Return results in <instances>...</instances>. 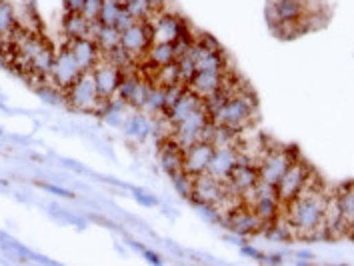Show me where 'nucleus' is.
<instances>
[{"label": "nucleus", "mask_w": 354, "mask_h": 266, "mask_svg": "<svg viewBox=\"0 0 354 266\" xmlns=\"http://www.w3.org/2000/svg\"><path fill=\"white\" fill-rule=\"evenodd\" d=\"M326 205H329V194L322 190V186L313 185V178H309V183L300 190V194L294 196L287 205L284 218L291 223L292 230L296 234L309 236L320 230L326 234V226H324Z\"/></svg>", "instance_id": "obj_1"}, {"label": "nucleus", "mask_w": 354, "mask_h": 266, "mask_svg": "<svg viewBox=\"0 0 354 266\" xmlns=\"http://www.w3.org/2000/svg\"><path fill=\"white\" fill-rule=\"evenodd\" d=\"M256 112V99L249 90H236L227 103L220 106V110L212 116L216 124H222L234 132H240L247 128Z\"/></svg>", "instance_id": "obj_2"}, {"label": "nucleus", "mask_w": 354, "mask_h": 266, "mask_svg": "<svg viewBox=\"0 0 354 266\" xmlns=\"http://www.w3.org/2000/svg\"><path fill=\"white\" fill-rule=\"evenodd\" d=\"M267 17L272 28L278 32L287 30L284 34L292 37L294 28L300 26V30H306V17H309V6L306 0H269Z\"/></svg>", "instance_id": "obj_3"}, {"label": "nucleus", "mask_w": 354, "mask_h": 266, "mask_svg": "<svg viewBox=\"0 0 354 266\" xmlns=\"http://www.w3.org/2000/svg\"><path fill=\"white\" fill-rule=\"evenodd\" d=\"M66 103L70 104L72 108L81 110V112H101L105 108L106 101L98 94L96 82L92 72H83L74 84L64 92Z\"/></svg>", "instance_id": "obj_4"}, {"label": "nucleus", "mask_w": 354, "mask_h": 266, "mask_svg": "<svg viewBox=\"0 0 354 266\" xmlns=\"http://www.w3.org/2000/svg\"><path fill=\"white\" fill-rule=\"evenodd\" d=\"M210 123V114L205 110V106H200L198 110H194L190 116H187L183 123L172 126V134L168 136L172 143H176L183 150L192 146V144L200 143L205 128Z\"/></svg>", "instance_id": "obj_5"}, {"label": "nucleus", "mask_w": 354, "mask_h": 266, "mask_svg": "<svg viewBox=\"0 0 354 266\" xmlns=\"http://www.w3.org/2000/svg\"><path fill=\"white\" fill-rule=\"evenodd\" d=\"M81 74H83V68L79 66L76 59L72 57L68 44H64L63 48L59 50V54L54 57V66H52V74H50V86L64 94Z\"/></svg>", "instance_id": "obj_6"}, {"label": "nucleus", "mask_w": 354, "mask_h": 266, "mask_svg": "<svg viewBox=\"0 0 354 266\" xmlns=\"http://www.w3.org/2000/svg\"><path fill=\"white\" fill-rule=\"evenodd\" d=\"M292 161L294 158H292L291 150H287V148H278V150L267 148L262 161L258 163V178L267 185L276 186L284 176V172L289 170Z\"/></svg>", "instance_id": "obj_7"}, {"label": "nucleus", "mask_w": 354, "mask_h": 266, "mask_svg": "<svg viewBox=\"0 0 354 266\" xmlns=\"http://www.w3.org/2000/svg\"><path fill=\"white\" fill-rule=\"evenodd\" d=\"M311 168L302 161H292L289 170L284 172V176L280 178V183L276 185V194L280 198L282 205H289L294 196L300 194V190L306 186L309 178H311Z\"/></svg>", "instance_id": "obj_8"}, {"label": "nucleus", "mask_w": 354, "mask_h": 266, "mask_svg": "<svg viewBox=\"0 0 354 266\" xmlns=\"http://www.w3.org/2000/svg\"><path fill=\"white\" fill-rule=\"evenodd\" d=\"M280 198L276 194V186L267 185L258 178L256 188H254V198L249 206L258 214V218L264 223V226L271 225L272 221L278 218V210H280Z\"/></svg>", "instance_id": "obj_9"}, {"label": "nucleus", "mask_w": 354, "mask_h": 266, "mask_svg": "<svg viewBox=\"0 0 354 266\" xmlns=\"http://www.w3.org/2000/svg\"><path fill=\"white\" fill-rule=\"evenodd\" d=\"M227 194V186L225 183L216 181L214 176H210L209 172L194 176L192 181V203H196L198 206H218L222 203Z\"/></svg>", "instance_id": "obj_10"}, {"label": "nucleus", "mask_w": 354, "mask_h": 266, "mask_svg": "<svg viewBox=\"0 0 354 266\" xmlns=\"http://www.w3.org/2000/svg\"><path fill=\"white\" fill-rule=\"evenodd\" d=\"M225 218H227L225 221L227 228L238 236H252V234H258L264 230V223L258 218V214L252 210V206L244 205V203L234 206Z\"/></svg>", "instance_id": "obj_11"}, {"label": "nucleus", "mask_w": 354, "mask_h": 266, "mask_svg": "<svg viewBox=\"0 0 354 266\" xmlns=\"http://www.w3.org/2000/svg\"><path fill=\"white\" fill-rule=\"evenodd\" d=\"M148 28H150V42H176L178 37L187 32L185 22L168 12H156V17L148 22Z\"/></svg>", "instance_id": "obj_12"}, {"label": "nucleus", "mask_w": 354, "mask_h": 266, "mask_svg": "<svg viewBox=\"0 0 354 266\" xmlns=\"http://www.w3.org/2000/svg\"><path fill=\"white\" fill-rule=\"evenodd\" d=\"M94 82H96V88H98V94L108 101V99H114L116 92H118V86L123 81V70L118 66H114L112 62H108L103 57L101 61L96 62V66L90 70Z\"/></svg>", "instance_id": "obj_13"}, {"label": "nucleus", "mask_w": 354, "mask_h": 266, "mask_svg": "<svg viewBox=\"0 0 354 266\" xmlns=\"http://www.w3.org/2000/svg\"><path fill=\"white\" fill-rule=\"evenodd\" d=\"M212 154H214V146L210 143H205V141L188 146V148H185V154H183V170L190 176L205 174L207 168H209Z\"/></svg>", "instance_id": "obj_14"}, {"label": "nucleus", "mask_w": 354, "mask_h": 266, "mask_svg": "<svg viewBox=\"0 0 354 266\" xmlns=\"http://www.w3.org/2000/svg\"><path fill=\"white\" fill-rule=\"evenodd\" d=\"M238 163V146H222V148H214V154L210 158L209 172L210 176H214L220 183H227L234 170V166Z\"/></svg>", "instance_id": "obj_15"}, {"label": "nucleus", "mask_w": 354, "mask_h": 266, "mask_svg": "<svg viewBox=\"0 0 354 266\" xmlns=\"http://www.w3.org/2000/svg\"><path fill=\"white\" fill-rule=\"evenodd\" d=\"M229 79L227 70H196V74L188 81L187 88L192 90L196 96L207 99L214 94Z\"/></svg>", "instance_id": "obj_16"}, {"label": "nucleus", "mask_w": 354, "mask_h": 266, "mask_svg": "<svg viewBox=\"0 0 354 266\" xmlns=\"http://www.w3.org/2000/svg\"><path fill=\"white\" fill-rule=\"evenodd\" d=\"M121 44L125 46L126 50H128L134 59H143L146 48L152 44V42H150V28H148V24H145L143 21H138L134 22L132 26H128L126 30H123Z\"/></svg>", "instance_id": "obj_17"}, {"label": "nucleus", "mask_w": 354, "mask_h": 266, "mask_svg": "<svg viewBox=\"0 0 354 266\" xmlns=\"http://www.w3.org/2000/svg\"><path fill=\"white\" fill-rule=\"evenodd\" d=\"M72 57L76 59L79 66L83 68V72H88L96 66V62L103 59V52L101 48L96 46V42L92 39H72V41L66 42Z\"/></svg>", "instance_id": "obj_18"}, {"label": "nucleus", "mask_w": 354, "mask_h": 266, "mask_svg": "<svg viewBox=\"0 0 354 266\" xmlns=\"http://www.w3.org/2000/svg\"><path fill=\"white\" fill-rule=\"evenodd\" d=\"M202 106V99L200 96H196L192 90H185L183 94H180V99L176 101V103L172 104L170 108H168L167 112H165V116H167V121L172 126L178 123H183L187 116H190L194 110H198Z\"/></svg>", "instance_id": "obj_19"}, {"label": "nucleus", "mask_w": 354, "mask_h": 266, "mask_svg": "<svg viewBox=\"0 0 354 266\" xmlns=\"http://www.w3.org/2000/svg\"><path fill=\"white\" fill-rule=\"evenodd\" d=\"M90 39L96 42V46L101 48V52H108L112 48H116L121 44L123 32L116 26H108L101 21L92 22V30H90Z\"/></svg>", "instance_id": "obj_20"}, {"label": "nucleus", "mask_w": 354, "mask_h": 266, "mask_svg": "<svg viewBox=\"0 0 354 266\" xmlns=\"http://www.w3.org/2000/svg\"><path fill=\"white\" fill-rule=\"evenodd\" d=\"M143 59L150 68H160L167 66L170 62H176V52H174V44L172 42H152Z\"/></svg>", "instance_id": "obj_21"}, {"label": "nucleus", "mask_w": 354, "mask_h": 266, "mask_svg": "<svg viewBox=\"0 0 354 266\" xmlns=\"http://www.w3.org/2000/svg\"><path fill=\"white\" fill-rule=\"evenodd\" d=\"M183 154L185 150L176 143H172L170 139H165L163 148H160V164L167 170V174H176L183 170Z\"/></svg>", "instance_id": "obj_22"}, {"label": "nucleus", "mask_w": 354, "mask_h": 266, "mask_svg": "<svg viewBox=\"0 0 354 266\" xmlns=\"http://www.w3.org/2000/svg\"><path fill=\"white\" fill-rule=\"evenodd\" d=\"M64 34L68 37V41L72 39H90V30H92V22L84 19L83 14H66L63 22Z\"/></svg>", "instance_id": "obj_23"}, {"label": "nucleus", "mask_w": 354, "mask_h": 266, "mask_svg": "<svg viewBox=\"0 0 354 266\" xmlns=\"http://www.w3.org/2000/svg\"><path fill=\"white\" fill-rule=\"evenodd\" d=\"M338 206H340V216L344 225L348 226V234L354 230V185L342 188L338 194Z\"/></svg>", "instance_id": "obj_24"}, {"label": "nucleus", "mask_w": 354, "mask_h": 266, "mask_svg": "<svg viewBox=\"0 0 354 266\" xmlns=\"http://www.w3.org/2000/svg\"><path fill=\"white\" fill-rule=\"evenodd\" d=\"M126 132L130 136H136V139H146L150 132H152V123H148V119L143 114H134L126 121Z\"/></svg>", "instance_id": "obj_25"}, {"label": "nucleus", "mask_w": 354, "mask_h": 266, "mask_svg": "<svg viewBox=\"0 0 354 266\" xmlns=\"http://www.w3.org/2000/svg\"><path fill=\"white\" fill-rule=\"evenodd\" d=\"M123 10H125V6L118 0H103V10H101L98 21L103 24H108V26H116Z\"/></svg>", "instance_id": "obj_26"}, {"label": "nucleus", "mask_w": 354, "mask_h": 266, "mask_svg": "<svg viewBox=\"0 0 354 266\" xmlns=\"http://www.w3.org/2000/svg\"><path fill=\"white\" fill-rule=\"evenodd\" d=\"M176 64H178V72H180V81L188 84V81L196 74V64L194 61L188 57V54H183L180 59H176Z\"/></svg>", "instance_id": "obj_27"}, {"label": "nucleus", "mask_w": 354, "mask_h": 266, "mask_svg": "<svg viewBox=\"0 0 354 266\" xmlns=\"http://www.w3.org/2000/svg\"><path fill=\"white\" fill-rule=\"evenodd\" d=\"M101 10H103V0H84V19H88L90 22H96L101 19Z\"/></svg>", "instance_id": "obj_28"}, {"label": "nucleus", "mask_w": 354, "mask_h": 266, "mask_svg": "<svg viewBox=\"0 0 354 266\" xmlns=\"http://www.w3.org/2000/svg\"><path fill=\"white\" fill-rule=\"evenodd\" d=\"M84 0H64V10L66 14H83Z\"/></svg>", "instance_id": "obj_29"}, {"label": "nucleus", "mask_w": 354, "mask_h": 266, "mask_svg": "<svg viewBox=\"0 0 354 266\" xmlns=\"http://www.w3.org/2000/svg\"><path fill=\"white\" fill-rule=\"evenodd\" d=\"M134 22H138V21H136V19H134V17H132V14H130V12L125 8V10H123V14H121V19H118V22H116V28L123 32V30H126L128 26H132Z\"/></svg>", "instance_id": "obj_30"}]
</instances>
